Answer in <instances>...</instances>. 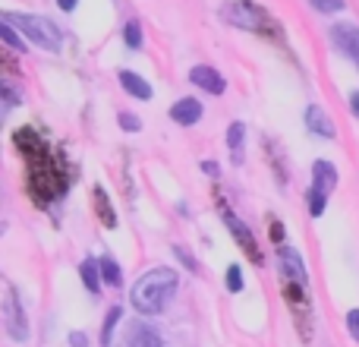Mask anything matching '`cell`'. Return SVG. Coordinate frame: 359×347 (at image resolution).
<instances>
[{"instance_id":"cell-8","label":"cell","mask_w":359,"mask_h":347,"mask_svg":"<svg viewBox=\"0 0 359 347\" xmlns=\"http://www.w3.org/2000/svg\"><path fill=\"white\" fill-rule=\"evenodd\" d=\"M189 82H192V86H198L202 92H211V95H224V92H227L224 76L217 73L215 67H205V63H198V67L189 70Z\"/></svg>"},{"instance_id":"cell-16","label":"cell","mask_w":359,"mask_h":347,"mask_svg":"<svg viewBox=\"0 0 359 347\" xmlns=\"http://www.w3.org/2000/svg\"><path fill=\"white\" fill-rule=\"evenodd\" d=\"M79 275H82V284H86L88 294H98L101 284H104V278H101V262H95V259H86V262H82V266H79Z\"/></svg>"},{"instance_id":"cell-1","label":"cell","mask_w":359,"mask_h":347,"mask_svg":"<svg viewBox=\"0 0 359 347\" xmlns=\"http://www.w3.org/2000/svg\"><path fill=\"white\" fill-rule=\"evenodd\" d=\"M13 145L25 158V190H29V196L38 205L57 202V199L67 196V190H69L67 164H63V158L32 126H19L13 133Z\"/></svg>"},{"instance_id":"cell-23","label":"cell","mask_w":359,"mask_h":347,"mask_svg":"<svg viewBox=\"0 0 359 347\" xmlns=\"http://www.w3.org/2000/svg\"><path fill=\"white\" fill-rule=\"evenodd\" d=\"M224 287H227L230 294L243 291V268L240 266H227V272H224Z\"/></svg>"},{"instance_id":"cell-20","label":"cell","mask_w":359,"mask_h":347,"mask_svg":"<svg viewBox=\"0 0 359 347\" xmlns=\"http://www.w3.org/2000/svg\"><path fill=\"white\" fill-rule=\"evenodd\" d=\"M123 44L130 51H139L142 48V25L136 22V19H130V22L123 25Z\"/></svg>"},{"instance_id":"cell-27","label":"cell","mask_w":359,"mask_h":347,"mask_svg":"<svg viewBox=\"0 0 359 347\" xmlns=\"http://www.w3.org/2000/svg\"><path fill=\"white\" fill-rule=\"evenodd\" d=\"M174 256H177L180 262H183L186 268H189V272H198V262L192 259V256H189V249H186V247H174Z\"/></svg>"},{"instance_id":"cell-21","label":"cell","mask_w":359,"mask_h":347,"mask_svg":"<svg viewBox=\"0 0 359 347\" xmlns=\"http://www.w3.org/2000/svg\"><path fill=\"white\" fill-rule=\"evenodd\" d=\"M306 199H309V215H312V218H322L325 209H328V196H325L322 190H316V186H309Z\"/></svg>"},{"instance_id":"cell-3","label":"cell","mask_w":359,"mask_h":347,"mask_svg":"<svg viewBox=\"0 0 359 347\" xmlns=\"http://www.w3.org/2000/svg\"><path fill=\"white\" fill-rule=\"evenodd\" d=\"M221 19L227 25L243 29V32H252V35L268 38V41H284V32H280L278 19H274L265 6L252 4V0H230V4H224Z\"/></svg>"},{"instance_id":"cell-14","label":"cell","mask_w":359,"mask_h":347,"mask_svg":"<svg viewBox=\"0 0 359 347\" xmlns=\"http://www.w3.org/2000/svg\"><path fill=\"white\" fill-rule=\"evenodd\" d=\"M120 86L126 89V95L130 98H139V101H151V86L142 79L139 73H133V70H120Z\"/></svg>"},{"instance_id":"cell-4","label":"cell","mask_w":359,"mask_h":347,"mask_svg":"<svg viewBox=\"0 0 359 347\" xmlns=\"http://www.w3.org/2000/svg\"><path fill=\"white\" fill-rule=\"evenodd\" d=\"M4 22H10L25 41L38 44V48H44V51H54L57 54L63 44L60 29H57L50 19L35 16V13H4Z\"/></svg>"},{"instance_id":"cell-31","label":"cell","mask_w":359,"mask_h":347,"mask_svg":"<svg viewBox=\"0 0 359 347\" xmlns=\"http://www.w3.org/2000/svg\"><path fill=\"white\" fill-rule=\"evenodd\" d=\"M57 6H60L63 13H73L76 6H79V0H57Z\"/></svg>"},{"instance_id":"cell-5","label":"cell","mask_w":359,"mask_h":347,"mask_svg":"<svg viewBox=\"0 0 359 347\" xmlns=\"http://www.w3.org/2000/svg\"><path fill=\"white\" fill-rule=\"evenodd\" d=\"M4 322H6V335L13 341H29L32 329H29V316H25L22 303L16 297V287H6V300H4Z\"/></svg>"},{"instance_id":"cell-22","label":"cell","mask_w":359,"mask_h":347,"mask_svg":"<svg viewBox=\"0 0 359 347\" xmlns=\"http://www.w3.org/2000/svg\"><path fill=\"white\" fill-rule=\"evenodd\" d=\"M0 35H4L6 48H13V51H16V54H22V51H29V48H25V38H19V32L13 29L10 22H4V25H0Z\"/></svg>"},{"instance_id":"cell-7","label":"cell","mask_w":359,"mask_h":347,"mask_svg":"<svg viewBox=\"0 0 359 347\" xmlns=\"http://www.w3.org/2000/svg\"><path fill=\"white\" fill-rule=\"evenodd\" d=\"M331 41L341 51L344 57H350L353 63H359V25L353 22H337L331 25Z\"/></svg>"},{"instance_id":"cell-29","label":"cell","mask_w":359,"mask_h":347,"mask_svg":"<svg viewBox=\"0 0 359 347\" xmlns=\"http://www.w3.org/2000/svg\"><path fill=\"white\" fill-rule=\"evenodd\" d=\"M271 240L274 243L284 240V224H280V221H271Z\"/></svg>"},{"instance_id":"cell-9","label":"cell","mask_w":359,"mask_h":347,"mask_svg":"<svg viewBox=\"0 0 359 347\" xmlns=\"http://www.w3.org/2000/svg\"><path fill=\"white\" fill-rule=\"evenodd\" d=\"M278 256H280V268H284L287 281H297V284L306 287V281H309V268H306L303 256H299L293 247H280Z\"/></svg>"},{"instance_id":"cell-17","label":"cell","mask_w":359,"mask_h":347,"mask_svg":"<svg viewBox=\"0 0 359 347\" xmlns=\"http://www.w3.org/2000/svg\"><path fill=\"white\" fill-rule=\"evenodd\" d=\"M243 139H246V124H240V120H233L227 130V149L233 152V162L240 164L243 162Z\"/></svg>"},{"instance_id":"cell-15","label":"cell","mask_w":359,"mask_h":347,"mask_svg":"<svg viewBox=\"0 0 359 347\" xmlns=\"http://www.w3.org/2000/svg\"><path fill=\"white\" fill-rule=\"evenodd\" d=\"M92 199H95V215L101 218V224L104 228H117V211H114V205H111V196H107L101 186H95L92 190Z\"/></svg>"},{"instance_id":"cell-26","label":"cell","mask_w":359,"mask_h":347,"mask_svg":"<svg viewBox=\"0 0 359 347\" xmlns=\"http://www.w3.org/2000/svg\"><path fill=\"white\" fill-rule=\"evenodd\" d=\"M344 322H347V335H350V338H353V341L359 344V310H350Z\"/></svg>"},{"instance_id":"cell-30","label":"cell","mask_w":359,"mask_h":347,"mask_svg":"<svg viewBox=\"0 0 359 347\" xmlns=\"http://www.w3.org/2000/svg\"><path fill=\"white\" fill-rule=\"evenodd\" d=\"M202 171L208 174V177H221V168H217V162H202Z\"/></svg>"},{"instance_id":"cell-19","label":"cell","mask_w":359,"mask_h":347,"mask_svg":"<svg viewBox=\"0 0 359 347\" xmlns=\"http://www.w3.org/2000/svg\"><path fill=\"white\" fill-rule=\"evenodd\" d=\"M101 278H104L107 287H123V272H120L117 259H111V256H101Z\"/></svg>"},{"instance_id":"cell-13","label":"cell","mask_w":359,"mask_h":347,"mask_svg":"<svg viewBox=\"0 0 359 347\" xmlns=\"http://www.w3.org/2000/svg\"><path fill=\"white\" fill-rule=\"evenodd\" d=\"M312 186L316 190H322L325 196H331L337 186V168L331 162H325V158H318L316 164H312Z\"/></svg>"},{"instance_id":"cell-28","label":"cell","mask_w":359,"mask_h":347,"mask_svg":"<svg viewBox=\"0 0 359 347\" xmlns=\"http://www.w3.org/2000/svg\"><path fill=\"white\" fill-rule=\"evenodd\" d=\"M69 347H88L86 332H69Z\"/></svg>"},{"instance_id":"cell-18","label":"cell","mask_w":359,"mask_h":347,"mask_svg":"<svg viewBox=\"0 0 359 347\" xmlns=\"http://www.w3.org/2000/svg\"><path fill=\"white\" fill-rule=\"evenodd\" d=\"M120 319H123V310L120 306H111L104 316V325H101V347H111L114 344V332H117Z\"/></svg>"},{"instance_id":"cell-25","label":"cell","mask_w":359,"mask_h":347,"mask_svg":"<svg viewBox=\"0 0 359 347\" xmlns=\"http://www.w3.org/2000/svg\"><path fill=\"white\" fill-rule=\"evenodd\" d=\"M117 120H120V126H123L126 133H139V130H142V120H139L136 114H126V111H123Z\"/></svg>"},{"instance_id":"cell-24","label":"cell","mask_w":359,"mask_h":347,"mask_svg":"<svg viewBox=\"0 0 359 347\" xmlns=\"http://www.w3.org/2000/svg\"><path fill=\"white\" fill-rule=\"evenodd\" d=\"M312 6H316L318 13H337V10H344L347 6V0H309Z\"/></svg>"},{"instance_id":"cell-10","label":"cell","mask_w":359,"mask_h":347,"mask_svg":"<svg viewBox=\"0 0 359 347\" xmlns=\"http://www.w3.org/2000/svg\"><path fill=\"white\" fill-rule=\"evenodd\" d=\"M306 126H309L312 136H322V139H334L337 136L334 120H331L328 111H325V107H318V105L306 107Z\"/></svg>"},{"instance_id":"cell-6","label":"cell","mask_w":359,"mask_h":347,"mask_svg":"<svg viewBox=\"0 0 359 347\" xmlns=\"http://www.w3.org/2000/svg\"><path fill=\"white\" fill-rule=\"evenodd\" d=\"M217 209H221V218H224V224H227V230H230V234H233V240L240 243V249H243V253H246V256H249V259H252V262H262L259 243H255V234H252V230L246 228V221H240V218H236L233 211H230V209H227V205H224V202L217 205Z\"/></svg>"},{"instance_id":"cell-32","label":"cell","mask_w":359,"mask_h":347,"mask_svg":"<svg viewBox=\"0 0 359 347\" xmlns=\"http://www.w3.org/2000/svg\"><path fill=\"white\" fill-rule=\"evenodd\" d=\"M350 111H353V117H359V92H350Z\"/></svg>"},{"instance_id":"cell-2","label":"cell","mask_w":359,"mask_h":347,"mask_svg":"<svg viewBox=\"0 0 359 347\" xmlns=\"http://www.w3.org/2000/svg\"><path fill=\"white\" fill-rule=\"evenodd\" d=\"M177 287H180V278H177L174 268H168V266L149 268V272L133 284L130 303H133V310L142 313V316H158V313L174 300Z\"/></svg>"},{"instance_id":"cell-11","label":"cell","mask_w":359,"mask_h":347,"mask_svg":"<svg viewBox=\"0 0 359 347\" xmlns=\"http://www.w3.org/2000/svg\"><path fill=\"white\" fill-rule=\"evenodd\" d=\"M130 347H164V338L158 329H151L149 322H130V335H126Z\"/></svg>"},{"instance_id":"cell-12","label":"cell","mask_w":359,"mask_h":347,"mask_svg":"<svg viewBox=\"0 0 359 347\" xmlns=\"http://www.w3.org/2000/svg\"><path fill=\"white\" fill-rule=\"evenodd\" d=\"M170 120L180 126H192V124H198L202 120V101H196V98H180L170 105Z\"/></svg>"}]
</instances>
